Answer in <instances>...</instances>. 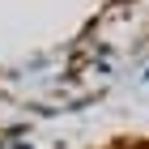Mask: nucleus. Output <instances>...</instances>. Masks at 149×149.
I'll use <instances>...</instances> for the list:
<instances>
[{"mask_svg":"<svg viewBox=\"0 0 149 149\" xmlns=\"http://www.w3.org/2000/svg\"><path fill=\"white\" fill-rule=\"evenodd\" d=\"M107 149H149V136H141V141H115V145H107Z\"/></svg>","mask_w":149,"mask_h":149,"instance_id":"1","label":"nucleus"}]
</instances>
